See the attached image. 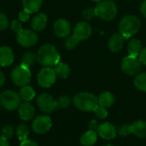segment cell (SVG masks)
I'll return each mask as SVG.
<instances>
[{"instance_id": "4fadbf2b", "label": "cell", "mask_w": 146, "mask_h": 146, "mask_svg": "<svg viewBox=\"0 0 146 146\" xmlns=\"http://www.w3.org/2000/svg\"><path fill=\"white\" fill-rule=\"evenodd\" d=\"M92 27L89 23L86 21L79 22L74 29V35L79 40H85L87 39L92 35Z\"/></svg>"}, {"instance_id": "836d02e7", "label": "cell", "mask_w": 146, "mask_h": 146, "mask_svg": "<svg viewBox=\"0 0 146 146\" xmlns=\"http://www.w3.org/2000/svg\"><path fill=\"white\" fill-rule=\"evenodd\" d=\"M95 16H97L95 9L88 8V9H86L83 11V18L86 19V20H91V19L94 18Z\"/></svg>"}, {"instance_id": "3957f363", "label": "cell", "mask_w": 146, "mask_h": 146, "mask_svg": "<svg viewBox=\"0 0 146 146\" xmlns=\"http://www.w3.org/2000/svg\"><path fill=\"white\" fill-rule=\"evenodd\" d=\"M140 21L135 15L124 16L119 23L120 33L124 38L128 39L133 35L136 34L140 29Z\"/></svg>"}, {"instance_id": "60d3db41", "label": "cell", "mask_w": 146, "mask_h": 146, "mask_svg": "<svg viewBox=\"0 0 146 146\" xmlns=\"http://www.w3.org/2000/svg\"><path fill=\"white\" fill-rule=\"evenodd\" d=\"M4 82H5V75H4V74L0 70V87L3 86Z\"/></svg>"}, {"instance_id": "ab89813d", "label": "cell", "mask_w": 146, "mask_h": 146, "mask_svg": "<svg viewBox=\"0 0 146 146\" xmlns=\"http://www.w3.org/2000/svg\"><path fill=\"white\" fill-rule=\"evenodd\" d=\"M20 146H38V145H37L35 142L32 141V140L27 139V140H25V141H22V142L21 143V145Z\"/></svg>"}, {"instance_id": "5bb4252c", "label": "cell", "mask_w": 146, "mask_h": 146, "mask_svg": "<svg viewBox=\"0 0 146 146\" xmlns=\"http://www.w3.org/2000/svg\"><path fill=\"white\" fill-rule=\"evenodd\" d=\"M54 33L56 36L60 38L68 37L71 31L70 23L65 19H59L57 20L53 26Z\"/></svg>"}, {"instance_id": "d6986e66", "label": "cell", "mask_w": 146, "mask_h": 146, "mask_svg": "<svg viewBox=\"0 0 146 146\" xmlns=\"http://www.w3.org/2000/svg\"><path fill=\"white\" fill-rule=\"evenodd\" d=\"M132 133L139 138L146 137V121H137L131 125Z\"/></svg>"}, {"instance_id": "ffe728a7", "label": "cell", "mask_w": 146, "mask_h": 146, "mask_svg": "<svg viewBox=\"0 0 146 146\" xmlns=\"http://www.w3.org/2000/svg\"><path fill=\"white\" fill-rule=\"evenodd\" d=\"M98 140V133L96 131L88 130L80 138V144L83 146L93 145Z\"/></svg>"}, {"instance_id": "d590c367", "label": "cell", "mask_w": 146, "mask_h": 146, "mask_svg": "<svg viewBox=\"0 0 146 146\" xmlns=\"http://www.w3.org/2000/svg\"><path fill=\"white\" fill-rule=\"evenodd\" d=\"M9 26V20L7 18V16L0 12V31L2 30H4L5 28H7Z\"/></svg>"}, {"instance_id": "bcb514c9", "label": "cell", "mask_w": 146, "mask_h": 146, "mask_svg": "<svg viewBox=\"0 0 146 146\" xmlns=\"http://www.w3.org/2000/svg\"><path fill=\"white\" fill-rule=\"evenodd\" d=\"M110 1H112L113 2V1H116V0H110Z\"/></svg>"}, {"instance_id": "83f0119b", "label": "cell", "mask_w": 146, "mask_h": 146, "mask_svg": "<svg viewBox=\"0 0 146 146\" xmlns=\"http://www.w3.org/2000/svg\"><path fill=\"white\" fill-rule=\"evenodd\" d=\"M16 135H17L18 139H19V140L21 142L27 140V137L29 135V128H28V127L24 123L20 124L16 128Z\"/></svg>"}, {"instance_id": "f35d334b", "label": "cell", "mask_w": 146, "mask_h": 146, "mask_svg": "<svg viewBox=\"0 0 146 146\" xmlns=\"http://www.w3.org/2000/svg\"><path fill=\"white\" fill-rule=\"evenodd\" d=\"M139 58L143 64L146 65V47L141 50V51L139 55Z\"/></svg>"}, {"instance_id": "e0dca14e", "label": "cell", "mask_w": 146, "mask_h": 146, "mask_svg": "<svg viewBox=\"0 0 146 146\" xmlns=\"http://www.w3.org/2000/svg\"><path fill=\"white\" fill-rule=\"evenodd\" d=\"M124 37L121 33H115L109 40V48L113 52L120 51L124 44Z\"/></svg>"}, {"instance_id": "1f68e13d", "label": "cell", "mask_w": 146, "mask_h": 146, "mask_svg": "<svg viewBox=\"0 0 146 146\" xmlns=\"http://www.w3.org/2000/svg\"><path fill=\"white\" fill-rule=\"evenodd\" d=\"M14 133V129L11 126L9 125H6L3 127L2 132H1V137L5 139H9L13 136Z\"/></svg>"}, {"instance_id": "484cf974", "label": "cell", "mask_w": 146, "mask_h": 146, "mask_svg": "<svg viewBox=\"0 0 146 146\" xmlns=\"http://www.w3.org/2000/svg\"><path fill=\"white\" fill-rule=\"evenodd\" d=\"M36 61H37V54L28 51L23 55V56L21 58V65L25 66L27 68H30V67L33 66V64L35 63Z\"/></svg>"}, {"instance_id": "7bdbcfd3", "label": "cell", "mask_w": 146, "mask_h": 146, "mask_svg": "<svg viewBox=\"0 0 146 146\" xmlns=\"http://www.w3.org/2000/svg\"><path fill=\"white\" fill-rule=\"evenodd\" d=\"M0 146H10L9 142H8V139H5L2 137H0Z\"/></svg>"}, {"instance_id": "ba28073f", "label": "cell", "mask_w": 146, "mask_h": 146, "mask_svg": "<svg viewBox=\"0 0 146 146\" xmlns=\"http://www.w3.org/2000/svg\"><path fill=\"white\" fill-rule=\"evenodd\" d=\"M56 77L57 76L53 68L44 67L38 74V84L43 88H49L56 82Z\"/></svg>"}, {"instance_id": "7c38bea8", "label": "cell", "mask_w": 146, "mask_h": 146, "mask_svg": "<svg viewBox=\"0 0 146 146\" xmlns=\"http://www.w3.org/2000/svg\"><path fill=\"white\" fill-rule=\"evenodd\" d=\"M98 133L102 139L105 140H111L116 137L117 129L111 123L105 122V123L99 125L98 129Z\"/></svg>"}, {"instance_id": "ac0fdd59", "label": "cell", "mask_w": 146, "mask_h": 146, "mask_svg": "<svg viewBox=\"0 0 146 146\" xmlns=\"http://www.w3.org/2000/svg\"><path fill=\"white\" fill-rule=\"evenodd\" d=\"M47 25V16L44 13L38 14L35 15L31 22V27L34 31L39 32L45 28Z\"/></svg>"}, {"instance_id": "b9f144b4", "label": "cell", "mask_w": 146, "mask_h": 146, "mask_svg": "<svg viewBox=\"0 0 146 146\" xmlns=\"http://www.w3.org/2000/svg\"><path fill=\"white\" fill-rule=\"evenodd\" d=\"M140 10H141L142 14L146 17V0L142 3L141 7H140Z\"/></svg>"}, {"instance_id": "277c9868", "label": "cell", "mask_w": 146, "mask_h": 146, "mask_svg": "<svg viewBox=\"0 0 146 146\" xmlns=\"http://www.w3.org/2000/svg\"><path fill=\"white\" fill-rule=\"evenodd\" d=\"M96 15L100 19L104 21H110L114 19L117 14V8L114 2L110 0L101 1L95 8Z\"/></svg>"}, {"instance_id": "8992f818", "label": "cell", "mask_w": 146, "mask_h": 146, "mask_svg": "<svg viewBox=\"0 0 146 146\" xmlns=\"http://www.w3.org/2000/svg\"><path fill=\"white\" fill-rule=\"evenodd\" d=\"M21 98L18 93L7 90L1 93L0 95V103L1 105L7 110H15L19 108L21 104Z\"/></svg>"}, {"instance_id": "f546056e", "label": "cell", "mask_w": 146, "mask_h": 146, "mask_svg": "<svg viewBox=\"0 0 146 146\" xmlns=\"http://www.w3.org/2000/svg\"><path fill=\"white\" fill-rule=\"evenodd\" d=\"M93 111H94L96 116H97L98 119L104 120V119H105V118L108 116V110H106V108L102 107V106H100V105H98V106L94 109Z\"/></svg>"}, {"instance_id": "6da1fadb", "label": "cell", "mask_w": 146, "mask_h": 146, "mask_svg": "<svg viewBox=\"0 0 146 146\" xmlns=\"http://www.w3.org/2000/svg\"><path fill=\"white\" fill-rule=\"evenodd\" d=\"M37 61L44 67H55L60 62V55L54 45L44 44L38 50Z\"/></svg>"}, {"instance_id": "603a6c76", "label": "cell", "mask_w": 146, "mask_h": 146, "mask_svg": "<svg viewBox=\"0 0 146 146\" xmlns=\"http://www.w3.org/2000/svg\"><path fill=\"white\" fill-rule=\"evenodd\" d=\"M19 96L21 99L23 100L24 102H29L32 99H33V98L35 97V91L32 86H22L21 89L20 90Z\"/></svg>"}, {"instance_id": "7a4b0ae2", "label": "cell", "mask_w": 146, "mask_h": 146, "mask_svg": "<svg viewBox=\"0 0 146 146\" xmlns=\"http://www.w3.org/2000/svg\"><path fill=\"white\" fill-rule=\"evenodd\" d=\"M74 105L82 111H93L98 105V98L90 92H80L74 95L73 98Z\"/></svg>"}, {"instance_id": "7402d4cb", "label": "cell", "mask_w": 146, "mask_h": 146, "mask_svg": "<svg viewBox=\"0 0 146 146\" xmlns=\"http://www.w3.org/2000/svg\"><path fill=\"white\" fill-rule=\"evenodd\" d=\"M23 8L30 14L38 12L42 5V0H23Z\"/></svg>"}, {"instance_id": "f1b7e54d", "label": "cell", "mask_w": 146, "mask_h": 146, "mask_svg": "<svg viewBox=\"0 0 146 146\" xmlns=\"http://www.w3.org/2000/svg\"><path fill=\"white\" fill-rule=\"evenodd\" d=\"M79 41L80 40L74 35H72V36H69L66 38V40L64 41V45L68 50H73L74 48L76 47Z\"/></svg>"}, {"instance_id": "8d00e7d4", "label": "cell", "mask_w": 146, "mask_h": 146, "mask_svg": "<svg viewBox=\"0 0 146 146\" xmlns=\"http://www.w3.org/2000/svg\"><path fill=\"white\" fill-rule=\"evenodd\" d=\"M29 18H30V13L27 12V10L23 9L22 11H21L19 13V20H20V21L26 22V21H27L29 20Z\"/></svg>"}, {"instance_id": "e575fe53", "label": "cell", "mask_w": 146, "mask_h": 146, "mask_svg": "<svg viewBox=\"0 0 146 146\" xmlns=\"http://www.w3.org/2000/svg\"><path fill=\"white\" fill-rule=\"evenodd\" d=\"M10 28H11L12 31H14L15 33H20L22 30V25H21V23L18 20H14L10 23Z\"/></svg>"}, {"instance_id": "8fae6325", "label": "cell", "mask_w": 146, "mask_h": 146, "mask_svg": "<svg viewBox=\"0 0 146 146\" xmlns=\"http://www.w3.org/2000/svg\"><path fill=\"white\" fill-rule=\"evenodd\" d=\"M52 126L50 118L47 115H40L33 120L32 127L33 132L38 134H44L47 133Z\"/></svg>"}, {"instance_id": "5b68a950", "label": "cell", "mask_w": 146, "mask_h": 146, "mask_svg": "<svg viewBox=\"0 0 146 146\" xmlns=\"http://www.w3.org/2000/svg\"><path fill=\"white\" fill-rule=\"evenodd\" d=\"M31 72L29 70V68H27L25 66H22L21 64L15 67L11 73V80L14 82V84L17 86H27V84L31 80Z\"/></svg>"}, {"instance_id": "30bf717a", "label": "cell", "mask_w": 146, "mask_h": 146, "mask_svg": "<svg viewBox=\"0 0 146 146\" xmlns=\"http://www.w3.org/2000/svg\"><path fill=\"white\" fill-rule=\"evenodd\" d=\"M16 39L20 45L23 47H32L37 44L38 37L37 33L32 30L22 29L20 33H17Z\"/></svg>"}, {"instance_id": "44dd1931", "label": "cell", "mask_w": 146, "mask_h": 146, "mask_svg": "<svg viewBox=\"0 0 146 146\" xmlns=\"http://www.w3.org/2000/svg\"><path fill=\"white\" fill-rule=\"evenodd\" d=\"M115 103V97L114 95L110 92H105L100 94L98 98V105L104 107V108H109L113 105Z\"/></svg>"}, {"instance_id": "4316f807", "label": "cell", "mask_w": 146, "mask_h": 146, "mask_svg": "<svg viewBox=\"0 0 146 146\" xmlns=\"http://www.w3.org/2000/svg\"><path fill=\"white\" fill-rule=\"evenodd\" d=\"M133 83L138 90L146 92V73L139 74L135 77Z\"/></svg>"}, {"instance_id": "52a82bcc", "label": "cell", "mask_w": 146, "mask_h": 146, "mask_svg": "<svg viewBox=\"0 0 146 146\" xmlns=\"http://www.w3.org/2000/svg\"><path fill=\"white\" fill-rule=\"evenodd\" d=\"M142 62H140L138 56H127L123 58L121 62V69L122 71L128 75H136L141 70Z\"/></svg>"}, {"instance_id": "cb8c5ba5", "label": "cell", "mask_w": 146, "mask_h": 146, "mask_svg": "<svg viewBox=\"0 0 146 146\" xmlns=\"http://www.w3.org/2000/svg\"><path fill=\"white\" fill-rule=\"evenodd\" d=\"M57 77L61 78V79H65L67 78L69 74H70V68L68 67V64L64 63V62H59L55 66L54 68Z\"/></svg>"}, {"instance_id": "d6a6232c", "label": "cell", "mask_w": 146, "mask_h": 146, "mask_svg": "<svg viewBox=\"0 0 146 146\" xmlns=\"http://www.w3.org/2000/svg\"><path fill=\"white\" fill-rule=\"evenodd\" d=\"M117 133H119V135L121 136H123V137H126V136H128L132 133V128H131V125H127V124H124V125H121L118 131H117Z\"/></svg>"}, {"instance_id": "2e32d148", "label": "cell", "mask_w": 146, "mask_h": 146, "mask_svg": "<svg viewBox=\"0 0 146 146\" xmlns=\"http://www.w3.org/2000/svg\"><path fill=\"white\" fill-rule=\"evenodd\" d=\"M14 53L13 50L8 46L0 47V65L3 67H7L12 64L14 62Z\"/></svg>"}, {"instance_id": "9c48e42d", "label": "cell", "mask_w": 146, "mask_h": 146, "mask_svg": "<svg viewBox=\"0 0 146 146\" xmlns=\"http://www.w3.org/2000/svg\"><path fill=\"white\" fill-rule=\"evenodd\" d=\"M37 104L39 110L45 113H51L57 109V102L48 93H42L37 98Z\"/></svg>"}, {"instance_id": "74e56055", "label": "cell", "mask_w": 146, "mask_h": 146, "mask_svg": "<svg viewBox=\"0 0 146 146\" xmlns=\"http://www.w3.org/2000/svg\"><path fill=\"white\" fill-rule=\"evenodd\" d=\"M98 122L97 120H92L90 122H89V125H88V127H89V130H92V131H98Z\"/></svg>"}, {"instance_id": "7dc6e473", "label": "cell", "mask_w": 146, "mask_h": 146, "mask_svg": "<svg viewBox=\"0 0 146 146\" xmlns=\"http://www.w3.org/2000/svg\"><path fill=\"white\" fill-rule=\"evenodd\" d=\"M0 110H1V103H0Z\"/></svg>"}, {"instance_id": "d4e9b609", "label": "cell", "mask_w": 146, "mask_h": 146, "mask_svg": "<svg viewBox=\"0 0 146 146\" xmlns=\"http://www.w3.org/2000/svg\"><path fill=\"white\" fill-rule=\"evenodd\" d=\"M127 48H128V52L131 56H139L142 50V44L139 39L133 38L132 40H130Z\"/></svg>"}, {"instance_id": "f6af8a7d", "label": "cell", "mask_w": 146, "mask_h": 146, "mask_svg": "<svg viewBox=\"0 0 146 146\" xmlns=\"http://www.w3.org/2000/svg\"><path fill=\"white\" fill-rule=\"evenodd\" d=\"M104 146H114V145H110V144H108V145H104Z\"/></svg>"}, {"instance_id": "ee69618b", "label": "cell", "mask_w": 146, "mask_h": 146, "mask_svg": "<svg viewBox=\"0 0 146 146\" xmlns=\"http://www.w3.org/2000/svg\"><path fill=\"white\" fill-rule=\"evenodd\" d=\"M92 1H93V2H98V3H99V2H101L102 0H92Z\"/></svg>"}, {"instance_id": "4dcf8cb0", "label": "cell", "mask_w": 146, "mask_h": 146, "mask_svg": "<svg viewBox=\"0 0 146 146\" xmlns=\"http://www.w3.org/2000/svg\"><path fill=\"white\" fill-rule=\"evenodd\" d=\"M56 102H57V108L65 109V108H68L70 105L71 99L67 96H62L56 100Z\"/></svg>"}, {"instance_id": "9a60e30c", "label": "cell", "mask_w": 146, "mask_h": 146, "mask_svg": "<svg viewBox=\"0 0 146 146\" xmlns=\"http://www.w3.org/2000/svg\"><path fill=\"white\" fill-rule=\"evenodd\" d=\"M34 108L33 106L28 103V102H24L20 104L18 113L21 120L23 121H30L33 118L34 116Z\"/></svg>"}]
</instances>
